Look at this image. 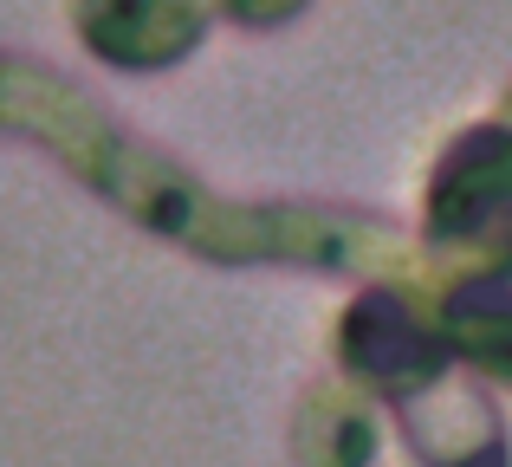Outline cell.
Segmentation results:
<instances>
[{
	"instance_id": "cell-1",
	"label": "cell",
	"mask_w": 512,
	"mask_h": 467,
	"mask_svg": "<svg viewBox=\"0 0 512 467\" xmlns=\"http://www.w3.org/2000/svg\"><path fill=\"white\" fill-rule=\"evenodd\" d=\"M435 247H467L487 273H512V130H467L428 195Z\"/></svg>"
},
{
	"instance_id": "cell-3",
	"label": "cell",
	"mask_w": 512,
	"mask_h": 467,
	"mask_svg": "<svg viewBox=\"0 0 512 467\" xmlns=\"http://www.w3.org/2000/svg\"><path fill=\"white\" fill-rule=\"evenodd\" d=\"M402 403V429H409L415 455L428 467H506L500 442V416L487 396L474 390H448V383H422V390L396 396Z\"/></svg>"
},
{
	"instance_id": "cell-4",
	"label": "cell",
	"mask_w": 512,
	"mask_h": 467,
	"mask_svg": "<svg viewBox=\"0 0 512 467\" xmlns=\"http://www.w3.org/2000/svg\"><path fill=\"white\" fill-rule=\"evenodd\" d=\"M91 52L117 65H163L201 39V13L188 7H85L78 13Z\"/></svg>"
},
{
	"instance_id": "cell-2",
	"label": "cell",
	"mask_w": 512,
	"mask_h": 467,
	"mask_svg": "<svg viewBox=\"0 0 512 467\" xmlns=\"http://www.w3.org/2000/svg\"><path fill=\"white\" fill-rule=\"evenodd\" d=\"M338 338H344V364L370 383H396V396H409V390L441 377V344L389 292H370V299L350 305Z\"/></svg>"
}]
</instances>
